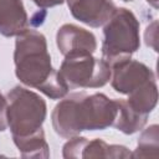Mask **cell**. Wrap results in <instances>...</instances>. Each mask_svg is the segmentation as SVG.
Here are the masks:
<instances>
[{
  "label": "cell",
  "instance_id": "1",
  "mask_svg": "<svg viewBox=\"0 0 159 159\" xmlns=\"http://www.w3.org/2000/svg\"><path fill=\"white\" fill-rule=\"evenodd\" d=\"M15 75L25 86L42 92L51 99L63 98L68 87L51 65L46 37L36 30H26L15 41Z\"/></svg>",
  "mask_w": 159,
  "mask_h": 159
},
{
  "label": "cell",
  "instance_id": "2",
  "mask_svg": "<svg viewBox=\"0 0 159 159\" xmlns=\"http://www.w3.org/2000/svg\"><path fill=\"white\" fill-rule=\"evenodd\" d=\"M117 112V99L103 93L73 92L55 106L52 127L60 137L72 138L84 130H103L113 125Z\"/></svg>",
  "mask_w": 159,
  "mask_h": 159
},
{
  "label": "cell",
  "instance_id": "3",
  "mask_svg": "<svg viewBox=\"0 0 159 159\" xmlns=\"http://www.w3.org/2000/svg\"><path fill=\"white\" fill-rule=\"evenodd\" d=\"M102 60L109 66L130 58L139 50V21L135 15L125 9L117 7L103 27Z\"/></svg>",
  "mask_w": 159,
  "mask_h": 159
},
{
  "label": "cell",
  "instance_id": "4",
  "mask_svg": "<svg viewBox=\"0 0 159 159\" xmlns=\"http://www.w3.org/2000/svg\"><path fill=\"white\" fill-rule=\"evenodd\" d=\"M7 127L12 137L29 135L42 128L46 119V102L35 92L16 86L6 94Z\"/></svg>",
  "mask_w": 159,
  "mask_h": 159
},
{
  "label": "cell",
  "instance_id": "5",
  "mask_svg": "<svg viewBox=\"0 0 159 159\" xmlns=\"http://www.w3.org/2000/svg\"><path fill=\"white\" fill-rule=\"evenodd\" d=\"M60 76L68 88H99L111 80V66L92 55L66 56L61 63Z\"/></svg>",
  "mask_w": 159,
  "mask_h": 159
},
{
  "label": "cell",
  "instance_id": "6",
  "mask_svg": "<svg viewBox=\"0 0 159 159\" xmlns=\"http://www.w3.org/2000/svg\"><path fill=\"white\" fill-rule=\"evenodd\" d=\"M111 84L114 91L129 94L144 83L155 80L154 72L143 62L128 58L111 66Z\"/></svg>",
  "mask_w": 159,
  "mask_h": 159
},
{
  "label": "cell",
  "instance_id": "7",
  "mask_svg": "<svg viewBox=\"0 0 159 159\" xmlns=\"http://www.w3.org/2000/svg\"><path fill=\"white\" fill-rule=\"evenodd\" d=\"M56 43L58 51L66 56L93 55L97 48L96 36L77 25L65 24L56 34Z\"/></svg>",
  "mask_w": 159,
  "mask_h": 159
},
{
  "label": "cell",
  "instance_id": "8",
  "mask_svg": "<svg viewBox=\"0 0 159 159\" xmlns=\"http://www.w3.org/2000/svg\"><path fill=\"white\" fill-rule=\"evenodd\" d=\"M72 16L91 26L104 25L117 9L113 0H66Z\"/></svg>",
  "mask_w": 159,
  "mask_h": 159
},
{
  "label": "cell",
  "instance_id": "9",
  "mask_svg": "<svg viewBox=\"0 0 159 159\" xmlns=\"http://www.w3.org/2000/svg\"><path fill=\"white\" fill-rule=\"evenodd\" d=\"M27 14L22 0H0V34L19 36L27 30Z\"/></svg>",
  "mask_w": 159,
  "mask_h": 159
},
{
  "label": "cell",
  "instance_id": "10",
  "mask_svg": "<svg viewBox=\"0 0 159 159\" xmlns=\"http://www.w3.org/2000/svg\"><path fill=\"white\" fill-rule=\"evenodd\" d=\"M117 104H118V112L113 122V127H116L118 130H120L124 134H133L143 129V127L147 123L148 116L134 111L127 103V101L117 99Z\"/></svg>",
  "mask_w": 159,
  "mask_h": 159
},
{
  "label": "cell",
  "instance_id": "11",
  "mask_svg": "<svg viewBox=\"0 0 159 159\" xmlns=\"http://www.w3.org/2000/svg\"><path fill=\"white\" fill-rule=\"evenodd\" d=\"M22 158H48V144L45 139L43 129H39L29 135L12 137Z\"/></svg>",
  "mask_w": 159,
  "mask_h": 159
},
{
  "label": "cell",
  "instance_id": "12",
  "mask_svg": "<svg viewBox=\"0 0 159 159\" xmlns=\"http://www.w3.org/2000/svg\"><path fill=\"white\" fill-rule=\"evenodd\" d=\"M127 103L137 112L148 116L157 106L158 102V86L157 81H149L134 89L128 94Z\"/></svg>",
  "mask_w": 159,
  "mask_h": 159
},
{
  "label": "cell",
  "instance_id": "13",
  "mask_svg": "<svg viewBox=\"0 0 159 159\" xmlns=\"http://www.w3.org/2000/svg\"><path fill=\"white\" fill-rule=\"evenodd\" d=\"M132 153L127 147L107 144L104 140L96 138L93 140L86 139L81 148L80 158H130Z\"/></svg>",
  "mask_w": 159,
  "mask_h": 159
},
{
  "label": "cell",
  "instance_id": "14",
  "mask_svg": "<svg viewBox=\"0 0 159 159\" xmlns=\"http://www.w3.org/2000/svg\"><path fill=\"white\" fill-rule=\"evenodd\" d=\"M159 128L157 124L147 128L138 139V147L132 158H148L158 157L159 154Z\"/></svg>",
  "mask_w": 159,
  "mask_h": 159
},
{
  "label": "cell",
  "instance_id": "15",
  "mask_svg": "<svg viewBox=\"0 0 159 159\" xmlns=\"http://www.w3.org/2000/svg\"><path fill=\"white\" fill-rule=\"evenodd\" d=\"M6 109H7V99L0 92V132H4L7 128Z\"/></svg>",
  "mask_w": 159,
  "mask_h": 159
},
{
  "label": "cell",
  "instance_id": "16",
  "mask_svg": "<svg viewBox=\"0 0 159 159\" xmlns=\"http://www.w3.org/2000/svg\"><path fill=\"white\" fill-rule=\"evenodd\" d=\"M34 4H36L41 9H47V7H53L57 5H61L65 2V0H32Z\"/></svg>",
  "mask_w": 159,
  "mask_h": 159
},
{
  "label": "cell",
  "instance_id": "17",
  "mask_svg": "<svg viewBox=\"0 0 159 159\" xmlns=\"http://www.w3.org/2000/svg\"><path fill=\"white\" fill-rule=\"evenodd\" d=\"M158 1H159V0H147V2L150 4L154 9H158Z\"/></svg>",
  "mask_w": 159,
  "mask_h": 159
},
{
  "label": "cell",
  "instance_id": "18",
  "mask_svg": "<svg viewBox=\"0 0 159 159\" xmlns=\"http://www.w3.org/2000/svg\"><path fill=\"white\" fill-rule=\"evenodd\" d=\"M122 1H133V0H122Z\"/></svg>",
  "mask_w": 159,
  "mask_h": 159
}]
</instances>
